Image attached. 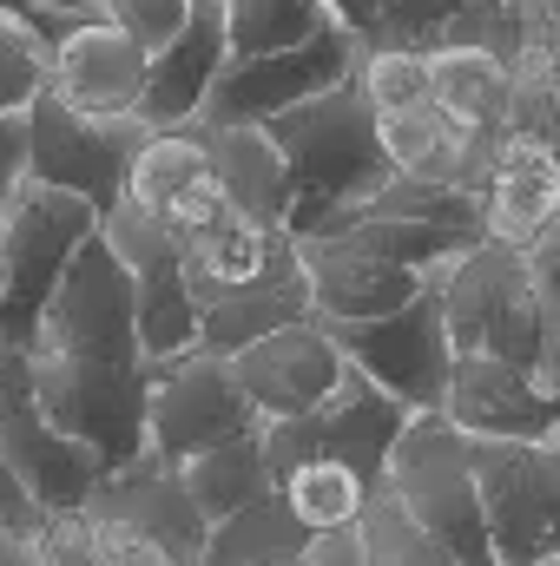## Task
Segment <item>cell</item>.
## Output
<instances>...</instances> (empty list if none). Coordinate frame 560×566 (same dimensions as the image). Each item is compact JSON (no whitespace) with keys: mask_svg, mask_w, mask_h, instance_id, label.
<instances>
[{"mask_svg":"<svg viewBox=\"0 0 560 566\" xmlns=\"http://www.w3.org/2000/svg\"><path fill=\"white\" fill-rule=\"evenodd\" d=\"M560 224H548L535 244H495L475 238L462 258H448V271L435 277L442 303V329L448 349H475V356H501L515 369H528L541 389H560Z\"/></svg>","mask_w":560,"mask_h":566,"instance_id":"obj_1","label":"cell"},{"mask_svg":"<svg viewBox=\"0 0 560 566\" xmlns=\"http://www.w3.org/2000/svg\"><path fill=\"white\" fill-rule=\"evenodd\" d=\"M258 126L271 133V145L290 165V218H283L290 238L323 231L330 218H343L350 205H363L390 178V158H383V139H376V113H370L356 73L310 93V99H297V106H283L271 119H258Z\"/></svg>","mask_w":560,"mask_h":566,"instance_id":"obj_2","label":"cell"},{"mask_svg":"<svg viewBox=\"0 0 560 566\" xmlns=\"http://www.w3.org/2000/svg\"><path fill=\"white\" fill-rule=\"evenodd\" d=\"M100 231V211L80 191L20 178L0 198V343L27 349L40 303L53 296V283L66 271V258Z\"/></svg>","mask_w":560,"mask_h":566,"instance_id":"obj_3","label":"cell"},{"mask_svg":"<svg viewBox=\"0 0 560 566\" xmlns=\"http://www.w3.org/2000/svg\"><path fill=\"white\" fill-rule=\"evenodd\" d=\"M383 488L409 507V521L455 566H495L481 501H475V474H468V441L435 409H416L403 422L396 448H390V468H383Z\"/></svg>","mask_w":560,"mask_h":566,"instance_id":"obj_4","label":"cell"},{"mask_svg":"<svg viewBox=\"0 0 560 566\" xmlns=\"http://www.w3.org/2000/svg\"><path fill=\"white\" fill-rule=\"evenodd\" d=\"M27 389L66 441L100 454V468H126L145 448V363H86L27 349Z\"/></svg>","mask_w":560,"mask_h":566,"instance_id":"obj_5","label":"cell"},{"mask_svg":"<svg viewBox=\"0 0 560 566\" xmlns=\"http://www.w3.org/2000/svg\"><path fill=\"white\" fill-rule=\"evenodd\" d=\"M468 474L495 566L560 554V441H468Z\"/></svg>","mask_w":560,"mask_h":566,"instance_id":"obj_6","label":"cell"},{"mask_svg":"<svg viewBox=\"0 0 560 566\" xmlns=\"http://www.w3.org/2000/svg\"><path fill=\"white\" fill-rule=\"evenodd\" d=\"M403 422H409V409H403L396 396H383L363 369L343 363V376L330 382L323 402H310L303 416L265 422V461H271V474H278L290 461L323 454V461L356 468L370 488H383V468H390V448H396Z\"/></svg>","mask_w":560,"mask_h":566,"instance_id":"obj_7","label":"cell"},{"mask_svg":"<svg viewBox=\"0 0 560 566\" xmlns=\"http://www.w3.org/2000/svg\"><path fill=\"white\" fill-rule=\"evenodd\" d=\"M356 60H363V40L343 20H323L317 33H303L297 46H278V53H231L198 106V126H258L283 106L350 80Z\"/></svg>","mask_w":560,"mask_h":566,"instance_id":"obj_8","label":"cell"},{"mask_svg":"<svg viewBox=\"0 0 560 566\" xmlns=\"http://www.w3.org/2000/svg\"><path fill=\"white\" fill-rule=\"evenodd\" d=\"M323 336L336 343V356L350 369H363L383 396H396L409 416L416 409H435L442 382H448V329H442V303H435V283H422L416 296L390 316H356V323H330L317 316Z\"/></svg>","mask_w":560,"mask_h":566,"instance_id":"obj_9","label":"cell"},{"mask_svg":"<svg viewBox=\"0 0 560 566\" xmlns=\"http://www.w3.org/2000/svg\"><path fill=\"white\" fill-rule=\"evenodd\" d=\"M265 428L258 409L245 402V389L231 382V363L211 349H185V356H158L145 363V454L158 461H191L198 448Z\"/></svg>","mask_w":560,"mask_h":566,"instance_id":"obj_10","label":"cell"},{"mask_svg":"<svg viewBox=\"0 0 560 566\" xmlns=\"http://www.w3.org/2000/svg\"><path fill=\"white\" fill-rule=\"evenodd\" d=\"M20 119H27V178L60 185V191H80L93 211H113V205H120L126 158H133V145L145 139L139 113L93 119V113H73L66 99H53V93L40 86Z\"/></svg>","mask_w":560,"mask_h":566,"instance_id":"obj_11","label":"cell"},{"mask_svg":"<svg viewBox=\"0 0 560 566\" xmlns=\"http://www.w3.org/2000/svg\"><path fill=\"white\" fill-rule=\"evenodd\" d=\"M0 454L13 461V474L27 481V494L46 514H66L86 501V488L106 474L93 448L66 441L60 428L40 416L33 389H27V349L0 343Z\"/></svg>","mask_w":560,"mask_h":566,"instance_id":"obj_12","label":"cell"},{"mask_svg":"<svg viewBox=\"0 0 560 566\" xmlns=\"http://www.w3.org/2000/svg\"><path fill=\"white\" fill-rule=\"evenodd\" d=\"M120 198H126L133 211H145L172 244H185V238L205 231L218 211H231L225 191H218V178H211V151H205L198 119H185V126H145V139L133 145V158H126Z\"/></svg>","mask_w":560,"mask_h":566,"instance_id":"obj_13","label":"cell"},{"mask_svg":"<svg viewBox=\"0 0 560 566\" xmlns=\"http://www.w3.org/2000/svg\"><path fill=\"white\" fill-rule=\"evenodd\" d=\"M100 238L120 251V264L133 271V310H139V356H185L198 349V303L185 290V264H178V244L133 211L126 198L113 211H100Z\"/></svg>","mask_w":560,"mask_h":566,"instance_id":"obj_14","label":"cell"},{"mask_svg":"<svg viewBox=\"0 0 560 566\" xmlns=\"http://www.w3.org/2000/svg\"><path fill=\"white\" fill-rule=\"evenodd\" d=\"M435 416L468 441H554L560 434V389H541L528 369L501 356L462 349L448 363V382L435 396Z\"/></svg>","mask_w":560,"mask_h":566,"instance_id":"obj_15","label":"cell"},{"mask_svg":"<svg viewBox=\"0 0 560 566\" xmlns=\"http://www.w3.org/2000/svg\"><path fill=\"white\" fill-rule=\"evenodd\" d=\"M225 363H231V382L245 389V402L258 409V422L303 416V409L323 402L330 382L343 376V356H336V343L323 336L317 316H297V323H278V329L251 336V343L231 349Z\"/></svg>","mask_w":560,"mask_h":566,"instance_id":"obj_16","label":"cell"},{"mask_svg":"<svg viewBox=\"0 0 560 566\" xmlns=\"http://www.w3.org/2000/svg\"><path fill=\"white\" fill-rule=\"evenodd\" d=\"M80 507L126 521V527L145 534V541H152L172 566H205V514L191 507L185 474H178L172 461L145 454V448L126 461V468H106V474L86 488V501H80Z\"/></svg>","mask_w":560,"mask_h":566,"instance_id":"obj_17","label":"cell"},{"mask_svg":"<svg viewBox=\"0 0 560 566\" xmlns=\"http://www.w3.org/2000/svg\"><path fill=\"white\" fill-rule=\"evenodd\" d=\"M231 60L225 33V0H185V20L145 53V86H139V119L145 126H185L198 119L218 66Z\"/></svg>","mask_w":560,"mask_h":566,"instance_id":"obj_18","label":"cell"},{"mask_svg":"<svg viewBox=\"0 0 560 566\" xmlns=\"http://www.w3.org/2000/svg\"><path fill=\"white\" fill-rule=\"evenodd\" d=\"M139 86H145V46L113 20H86L46 53V93L66 99L73 113H93V119L139 113Z\"/></svg>","mask_w":560,"mask_h":566,"instance_id":"obj_19","label":"cell"},{"mask_svg":"<svg viewBox=\"0 0 560 566\" xmlns=\"http://www.w3.org/2000/svg\"><path fill=\"white\" fill-rule=\"evenodd\" d=\"M481 211V238L495 244H535L548 224H560V158L554 139H528V133H501L488 178L475 191Z\"/></svg>","mask_w":560,"mask_h":566,"instance_id":"obj_20","label":"cell"},{"mask_svg":"<svg viewBox=\"0 0 560 566\" xmlns=\"http://www.w3.org/2000/svg\"><path fill=\"white\" fill-rule=\"evenodd\" d=\"M376 139H383L390 171H403V178H435V185H455V191L475 198L481 178H488V158H495L501 133H495V126H475V119H455V113H442L435 99H422L409 113H383V119H376Z\"/></svg>","mask_w":560,"mask_h":566,"instance_id":"obj_21","label":"cell"},{"mask_svg":"<svg viewBox=\"0 0 560 566\" xmlns=\"http://www.w3.org/2000/svg\"><path fill=\"white\" fill-rule=\"evenodd\" d=\"M191 303H198V349L231 356V349H245L251 336L310 316V277H303V264H297V244L278 238L258 277L225 283V290H198Z\"/></svg>","mask_w":560,"mask_h":566,"instance_id":"obj_22","label":"cell"},{"mask_svg":"<svg viewBox=\"0 0 560 566\" xmlns=\"http://www.w3.org/2000/svg\"><path fill=\"white\" fill-rule=\"evenodd\" d=\"M297 244V264L310 277V316H330V323H356V316H390L416 296L428 277L390 264V258H370L343 238H290Z\"/></svg>","mask_w":560,"mask_h":566,"instance_id":"obj_23","label":"cell"},{"mask_svg":"<svg viewBox=\"0 0 560 566\" xmlns=\"http://www.w3.org/2000/svg\"><path fill=\"white\" fill-rule=\"evenodd\" d=\"M205 151H211V178L225 191V205L265 231H283L290 218V165L271 145L265 126H198Z\"/></svg>","mask_w":560,"mask_h":566,"instance_id":"obj_24","label":"cell"},{"mask_svg":"<svg viewBox=\"0 0 560 566\" xmlns=\"http://www.w3.org/2000/svg\"><path fill=\"white\" fill-rule=\"evenodd\" d=\"M178 474H185V494H191V507L205 514V527L225 521V514H238L245 501L271 494L265 428H245V434H225V441L198 448L191 461H178Z\"/></svg>","mask_w":560,"mask_h":566,"instance_id":"obj_25","label":"cell"},{"mask_svg":"<svg viewBox=\"0 0 560 566\" xmlns=\"http://www.w3.org/2000/svg\"><path fill=\"white\" fill-rule=\"evenodd\" d=\"M33 566H172V560L145 534H133L126 521L93 514V507H66V514H46L40 521Z\"/></svg>","mask_w":560,"mask_h":566,"instance_id":"obj_26","label":"cell"},{"mask_svg":"<svg viewBox=\"0 0 560 566\" xmlns=\"http://www.w3.org/2000/svg\"><path fill=\"white\" fill-rule=\"evenodd\" d=\"M428 66V99L455 119H475V126H495L501 133V106H508V66L481 46H462V40H442L422 53Z\"/></svg>","mask_w":560,"mask_h":566,"instance_id":"obj_27","label":"cell"},{"mask_svg":"<svg viewBox=\"0 0 560 566\" xmlns=\"http://www.w3.org/2000/svg\"><path fill=\"white\" fill-rule=\"evenodd\" d=\"M303 541L310 534L297 527V514L283 507L278 488H271V494H258L238 514L205 527V566H283L303 554Z\"/></svg>","mask_w":560,"mask_h":566,"instance_id":"obj_28","label":"cell"},{"mask_svg":"<svg viewBox=\"0 0 560 566\" xmlns=\"http://www.w3.org/2000/svg\"><path fill=\"white\" fill-rule=\"evenodd\" d=\"M278 238H290V231H265V224H251V218H238V211H218L205 231H191V238L178 244L185 290L198 296V290H225V283L258 277Z\"/></svg>","mask_w":560,"mask_h":566,"instance_id":"obj_29","label":"cell"},{"mask_svg":"<svg viewBox=\"0 0 560 566\" xmlns=\"http://www.w3.org/2000/svg\"><path fill=\"white\" fill-rule=\"evenodd\" d=\"M271 488H278L283 507L297 514V527H303V534L343 527V521H356V507L370 501V481H363L356 468H343V461H323V454L278 468V474H271Z\"/></svg>","mask_w":560,"mask_h":566,"instance_id":"obj_30","label":"cell"},{"mask_svg":"<svg viewBox=\"0 0 560 566\" xmlns=\"http://www.w3.org/2000/svg\"><path fill=\"white\" fill-rule=\"evenodd\" d=\"M356 547H363V566H455L390 488H370V501L356 507Z\"/></svg>","mask_w":560,"mask_h":566,"instance_id":"obj_31","label":"cell"},{"mask_svg":"<svg viewBox=\"0 0 560 566\" xmlns=\"http://www.w3.org/2000/svg\"><path fill=\"white\" fill-rule=\"evenodd\" d=\"M356 86H363L376 119L383 113H409V106L428 99V66H422V53H403V46H363Z\"/></svg>","mask_w":560,"mask_h":566,"instance_id":"obj_32","label":"cell"},{"mask_svg":"<svg viewBox=\"0 0 560 566\" xmlns=\"http://www.w3.org/2000/svg\"><path fill=\"white\" fill-rule=\"evenodd\" d=\"M455 0H376V20H370V40L363 46H403V53H428L448 27Z\"/></svg>","mask_w":560,"mask_h":566,"instance_id":"obj_33","label":"cell"},{"mask_svg":"<svg viewBox=\"0 0 560 566\" xmlns=\"http://www.w3.org/2000/svg\"><path fill=\"white\" fill-rule=\"evenodd\" d=\"M40 86H46V46L13 13H0V113H27Z\"/></svg>","mask_w":560,"mask_h":566,"instance_id":"obj_34","label":"cell"},{"mask_svg":"<svg viewBox=\"0 0 560 566\" xmlns=\"http://www.w3.org/2000/svg\"><path fill=\"white\" fill-rule=\"evenodd\" d=\"M100 13H106L113 27H126L145 53H152V46L185 20V0H100Z\"/></svg>","mask_w":560,"mask_h":566,"instance_id":"obj_35","label":"cell"},{"mask_svg":"<svg viewBox=\"0 0 560 566\" xmlns=\"http://www.w3.org/2000/svg\"><path fill=\"white\" fill-rule=\"evenodd\" d=\"M40 521H46V507L27 494V481H20L13 461L0 454V527H13V534H40Z\"/></svg>","mask_w":560,"mask_h":566,"instance_id":"obj_36","label":"cell"},{"mask_svg":"<svg viewBox=\"0 0 560 566\" xmlns=\"http://www.w3.org/2000/svg\"><path fill=\"white\" fill-rule=\"evenodd\" d=\"M303 566H363V547H356V521L310 534V541H303Z\"/></svg>","mask_w":560,"mask_h":566,"instance_id":"obj_37","label":"cell"},{"mask_svg":"<svg viewBox=\"0 0 560 566\" xmlns=\"http://www.w3.org/2000/svg\"><path fill=\"white\" fill-rule=\"evenodd\" d=\"M27 178V119L20 113H0V198Z\"/></svg>","mask_w":560,"mask_h":566,"instance_id":"obj_38","label":"cell"},{"mask_svg":"<svg viewBox=\"0 0 560 566\" xmlns=\"http://www.w3.org/2000/svg\"><path fill=\"white\" fill-rule=\"evenodd\" d=\"M0 566H33V534L0 527Z\"/></svg>","mask_w":560,"mask_h":566,"instance_id":"obj_39","label":"cell"},{"mask_svg":"<svg viewBox=\"0 0 560 566\" xmlns=\"http://www.w3.org/2000/svg\"><path fill=\"white\" fill-rule=\"evenodd\" d=\"M33 0H0V13H27ZM60 7H100V0H60Z\"/></svg>","mask_w":560,"mask_h":566,"instance_id":"obj_40","label":"cell"},{"mask_svg":"<svg viewBox=\"0 0 560 566\" xmlns=\"http://www.w3.org/2000/svg\"><path fill=\"white\" fill-rule=\"evenodd\" d=\"M535 566H560V554H548V560H535Z\"/></svg>","mask_w":560,"mask_h":566,"instance_id":"obj_41","label":"cell"},{"mask_svg":"<svg viewBox=\"0 0 560 566\" xmlns=\"http://www.w3.org/2000/svg\"><path fill=\"white\" fill-rule=\"evenodd\" d=\"M283 566H303V554H297V560H283Z\"/></svg>","mask_w":560,"mask_h":566,"instance_id":"obj_42","label":"cell"}]
</instances>
